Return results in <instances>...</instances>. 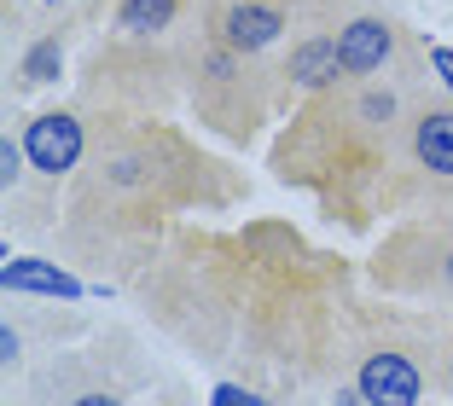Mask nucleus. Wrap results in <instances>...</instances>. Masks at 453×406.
Masks as SVG:
<instances>
[{"label": "nucleus", "mask_w": 453, "mask_h": 406, "mask_svg": "<svg viewBox=\"0 0 453 406\" xmlns=\"http://www.w3.org/2000/svg\"><path fill=\"white\" fill-rule=\"evenodd\" d=\"M134 372H122L105 349H53L24 372L18 406H128Z\"/></svg>", "instance_id": "nucleus-3"}, {"label": "nucleus", "mask_w": 453, "mask_h": 406, "mask_svg": "<svg viewBox=\"0 0 453 406\" xmlns=\"http://www.w3.org/2000/svg\"><path fill=\"white\" fill-rule=\"evenodd\" d=\"M169 406H180V401H169Z\"/></svg>", "instance_id": "nucleus-15"}, {"label": "nucleus", "mask_w": 453, "mask_h": 406, "mask_svg": "<svg viewBox=\"0 0 453 406\" xmlns=\"http://www.w3.org/2000/svg\"><path fill=\"white\" fill-rule=\"evenodd\" d=\"M24 151H29V174L58 186L88 157V128H81L76 111H41V117L24 122Z\"/></svg>", "instance_id": "nucleus-4"}, {"label": "nucleus", "mask_w": 453, "mask_h": 406, "mask_svg": "<svg viewBox=\"0 0 453 406\" xmlns=\"http://www.w3.org/2000/svg\"><path fill=\"white\" fill-rule=\"evenodd\" d=\"M436 383V331L384 319V331L355 342V389L366 406H425Z\"/></svg>", "instance_id": "nucleus-2"}, {"label": "nucleus", "mask_w": 453, "mask_h": 406, "mask_svg": "<svg viewBox=\"0 0 453 406\" xmlns=\"http://www.w3.org/2000/svg\"><path fill=\"white\" fill-rule=\"evenodd\" d=\"M285 76H291V88H303V93L337 88V81L349 76L343 58H337V35H303L291 47V58H285Z\"/></svg>", "instance_id": "nucleus-8"}, {"label": "nucleus", "mask_w": 453, "mask_h": 406, "mask_svg": "<svg viewBox=\"0 0 453 406\" xmlns=\"http://www.w3.org/2000/svg\"><path fill=\"white\" fill-rule=\"evenodd\" d=\"M407 151L430 180H453V105H418L407 117Z\"/></svg>", "instance_id": "nucleus-6"}, {"label": "nucleus", "mask_w": 453, "mask_h": 406, "mask_svg": "<svg viewBox=\"0 0 453 406\" xmlns=\"http://www.w3.org/2000/svg\"><path fill=\"white\" fill-rule=\"evenodd\" d=\"M332 35H337V58H343V70L355 81H372L378 70L401 53V29L389 24L384 12H349Z\"/></svg>", "instance_id": "nucleus-5"}, {"label": "nucleus", "mask_w": 453, "mask_h": 406, "mask_svg": "<svg viewBox=\"0 0 453 406\" xmlns=\"http://www.w3.org/2000/svg\"><path fill=\"white\" fill-rule=\"evenodd\" d=\"M58 70H65V47H58V35L35 41V47L24 53V81H53Z\"/></svg>", "instance_id": "nucleus-11"}, {"label": "nucleus", "mask_w": 453, "mask_h": 406, "mask_svg": "<svg viewBox=\"0 0 453 406\" xmlns=\"http://www.w3.org/2000/svg\"><path fill=\"white\" fill-rule=\"evenodd\" d=\"M174 24V0H122L117 6V29L134 41H151Z\"/></svg>", "instance_id": "nucleus-10"}, {"label": "nucleus", "mask_w": 453, "mask_h": 406, "mask_svg": "<svg viewBox=\"0 0 453 406\" xmlns=\"http://www.w3.org/2000/svg\"><path fill=\"white\" fill-rule=\"evenodd\" d=\"M157 262H163L157 273L146 267V279H140L146 314H157V326L169 331V337L192 342V349H203L215 360L233 308H226V290L210 267V244H187L180 256H157Z\"/></svg>", "instance_id": "nucleus-1"}, {"label": "nucleus", "mask_w": 453, "mask_h": 406, "mask_svg": "<svg viewBox=\"0 0 453 406\" xmlns=\"http://www.w3.org/2000/svg\"><path fill=\"white\" fill-rule=\"evenodd\" d=\"M430 70L441 76V88L453 93V47H430Z\"/></svg>", "instance_id": "nucleus-13"}, {"label": "nucleus", "mask_w": 453, "mask_h": 406, "mask_svg": "<svg viewBox=\"0 0 453 406\" xmlns=\"http://www.w3.org/2000/svg\"><path fill=\"white\" fill-rule=\"evenodd\" d=\"M6 290H35V296H76V279L65 267H47L35 256H18L6 262Z\"/></svg>", "instance_id": "nucleus-9"}, {"label": "nucleus", "mask_w": 453, "mask_h": 406, "mask_svg": "<svg viewBox=\"0 0 453 406\" xmlns=\"http://www.w3.org/2000/svg\"><path fill=\"white\" fill-rule=\"evenodd\" d=\"M47 6H58V0H47Z\"/></svg>", "instance_id": "nucleus-14"}, {"label": "nucleus", "mask_w": 453, "mask_h": 406, "mask_svg": "<svg viewBox=\"0 0 453 406\" xmlns=\"http://www.w3.org/2000/svg\"><path fill=\"white\" fill-rule=\"evenodd\" d=\"M430 331H436V389L453 401V314L436 319Z\"/></svg>", "instance_id": "nucleus-12"}, {"label": "nucleus", "mask_w": 453, "mask_h": 406, "mask_svg": "<svg viewBox=\"0 0 453 406\" xmlns=\"http://www.w3.org/2000/svg\"><path fill=\"white\" fill-rule=\"evenodd\" d=\"M285 29H291V18H285L280 0H233V6L221 12V41L239 47V53H262V47H273Z\"/></svg>", "instance_id": "nucleus-7"}]
</instances>
